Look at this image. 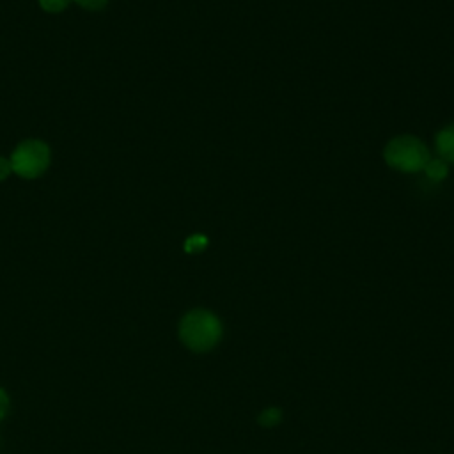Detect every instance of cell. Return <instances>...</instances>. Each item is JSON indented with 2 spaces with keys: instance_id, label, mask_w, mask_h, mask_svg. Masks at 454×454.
Here are the masks:
<instances>
[{
  "instance_id": "1",
  "label": "cell",
  "mask_w": 454,
  "mask_h": 454,
  "mask_svg": "<svg viewBox=\"0 0 454 454\" xmlns=\"http://www.w3.org/2000/svg\"><path fill=\"white\" fill-rule=\"evenodd\" d=\"M222 337L220 319L204 309L190 310L179 321V339L181 342L197 353L209 351L218 344Z\"/></svg>"
},
{
  "instance_id": "2",
  "label": "cell",
  "mask_w": 454,
  "mask_h": 454,
  "mask_svg": "<svg viewBox=\"0 0 454 454\" xmlns=\"http://www.w3.org/2000/svg\"><path fill=\"white\" fill-rule=\"evenodd\" d=\"M385 160L390 167L403 172L424 170L431 160L427 147L411 135H401L392 138L385 147Z\"/></svg>"
},
{
  "instance_id": "3",
  "label": "cell",
  "mask_w": 454,
  "mask_h": 454,
  "mask_svg": "<svg viewBox=\"0 0 454 454\" xmlns=\"http://www.w3.org/2000/svg\"><path fill=\"white\" fill-rule=\"evenodd\" d=\"M50 163V151L48 145L39 140H27L20 144L12 156H11V167L12 170L27 179L37 177L44 172V168Z\"/></svg>"
},
{
  "instance_id": "4",
  "label": "cell",
  "mask_w": 454,
  "mask_h": 454,
  "mask_svg": "<svg viewBox=\"0 0 454 454\" xmlns=\"http://www.w3.org/2000/svg\"><path fill=\"white\" fill-rule=\"evenodd\" d=\"M436 149L443 161L454 163V124L443 128L436 135Z\"/></svg>"
},
{
  "instance_id": "5",
  "label": "cell",
  "mask_w": 454,
  "mask_h": 454,
  "mask_svg": "<svg viewBox=\"0 0 454 454\" xmlns=\"http://www.w3.org/2000/svg\"><path fill=\"white\" fill-rule=\"evenodd\" d=\"M424 172L427 174V177H431L433 181H442L447 176V161H443L442 158L438 160H429L424 167Z\"/></svg>"
},
{
  "instance_id": "6",
  "label": "cell",
  "mask_w": 454,
  "mask_h": 454,
  "mask_svg": "<svg viewBox=\"0 0 454 454\" xmlns=\"http://www.w3.org/2000/svg\"><path fill=\"white\" fill-rule=\"evenodd\" d=\"M280 419H282V413L278 408H268L259 415V424L264 427H273L280 422Z\"/></svg>"
},
{
  "instance_id": "7",
  "label": "cell",
  "mask_w": 454,
  "mask_h": 454,
  "mask_svg": "<svg viewBox=\"0 0 454 454\" xmlns=\"http://www.w3.org/2000/svg\"><path fill=\"white\" fill-rule=\"evenodd\" d=\"M206 245H207L206 236H202V234H193L192 238L186 239L184 250H186V252H200L202 248H206Z\"/></svg>"
},
{
  "instance_id": "8",
  "label": "cell",
  "mask_w": 454,
  "mask_h": 454,
  "mask_svg": "<svg viewBox=\"0 0 454 454\" xmlns=\"http://www.w3.org/2000/svg\"><path fill=\"white\" fill-rule=\"evenodd\" d=\"M41 7L48 12H59L62 9H66V5L69 4V0H39Z\"/></svg>"
},
{
  "instance_id": "9",
  "label": "cell",
  "mask_w": 454,
  "mask_h": 454,
  "mask_svg": "<svg viewBox=\"0 0 454 454\" xmlns=\"http://www.w3.org/2000/svg\"><path fill=\"white\" fill-rule=\"evenodd\" d=\"M9 395H7V392L4 390V388H0V420L7 415V411H9Z\"/></svg>"
},
{
  "instance_id": "10",
  "label": "cell",
  "mask_w": 454,
  "mask_h": 454,
  "mask_svg": "<svg viewBox=\"0 0 454 454\" xmlns=\"http://www.w3.org/2000/svg\"><path fill=\"white\" fill-rule=\"evenodd\" d=\"M74 2L87 9H101L106 4V0H74Z\"/></svg>"
},
{
  "instance_id": "11",
  "label": "cell",
  "mask_w": 454,
  "mask_h": 454,
  "mask_svg": "<svg viewBox=\"0 0 454 454\" xmlns=\"http://www.w3.org/2000/svg\"><path fill=\"white\" fill-rule=\"evenodd\" d=\"M12 170V167H11V161L9 160H5V158H0V181L2 179H5L7 176H9V172Z\"/></svg>"
}]
</instances>
